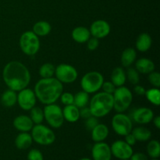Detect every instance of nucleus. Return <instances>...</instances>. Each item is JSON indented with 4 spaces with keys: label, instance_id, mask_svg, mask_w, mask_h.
I'll return each instance as SVG.
<instances>
[{
    "label": "nucleus",
    "instance_id": "f257e3e1",
    "mask_svg": "<svg viewBox=\"0 0 160 160\" xmlns=\"http://www.w3.org/2000/svg\"><path fill=\"white\" fill-rule=\"evenodd\" d=\"M2 79L8 88L18 92L28 88L31 81V73L21 62L11 61L3 68Z\"/></svg>",
    "mask_w": 160,
    "mask_h": 160
},
{
    "label": "nucleus",
    "instance_id": "f03ea898",
    "mask_svg": "<svg viewBox=\"0 0 160 160\" xmlns=\"http://www.w3.org/2000/svg\"><path fill=\"white\" fill-rule=\"evenodd\" d=\"M36 98L44 105L55 103L63 92V86L56 78H41L34 86Z\"/></svg>",
    "mask_w": 160,
    "mask_h": 160
},
{
    "label": "nucleus",
    "instance_id": "7ed1b4c3",
    "mask_svg": "<svg viewBox=\"0 0 160 160\" xmlns=\"http://www.w3.org/2000/svg\"><path fill=\"white\" fill-rule=\"evenodd\" d=\"M89 109L93 117L97 118L106 117L113 109V98L106 92L95 93L89 101Z\"/></svg>",
    "mask_w": 160,
    "mask_h": 160
},
{
    "label": "nucleus",
    "instance_id": "20e7f679",
    "mask_svg": "<svg viewBox=\"0 0 160 160\" xmlns=\"http://www.w3.org/2000/svg\"><path fill=\"white\" fill-rule=\"evenodd\" d=\"M113 109L117 112H123L128 110L133 100L131 91L125 86L117 87L112 94Z\"/></svg>",
    "mask_w": 160,
    "mask_h": 160
},
{
    "label": "nucleus",
    "instance_id": "39448f33",
    "mask_svg": "<svg viewBox=\"0 0 160 160\" xmlns=\"http://www.w3.org/2000/svg\"><path fill=\"white\" fill-rule=\"evenodd\" d=\"M41 43L38 36L32 31H25L20 38V47L25 55L29 56H34L40 49Z\"/></svg>",
    "mask_w": 160,
    "mask_h": 160
},
{
    "label": "nucleus",
    "instance_id": "423d86ee",
    "mask_svg": "<svg viewBox=\"0 0 160 160\" xmlns=\"http://www.w3.org/2000/svg\"><path fill=\"white\" fill-rule=\"evenodd\" d=\"M104 82L102 74L98 71H91L85 73L81 80V88L88 94H95L101 89Z\"/></svg>",
    "mask_w": 160,
    "mask_h": 160
},
{
    "label": "nucleus",
    "instance_id": "0eeeda50",
    "mask_svg": "<svg viewBox=\"0 0 160 160\" xmlns=\"http://www.w3.org/2000/svg\"><path fill=\"white\" fill-rule=\"evenodd\" d=\"M33 142L41 145H50L56 141V134L49 128L43 124H34L31 129Z\"/></svg>",
    "mask_w": 160,
    "mask_h": 160
},
{
    "label": "nucleus",
    "instance_id": "6e6552de",
    "mask_svg": "<svg viewBox=\"0 0 160 160\" xmlns=\"http://www.w3.org/2000/svg\"><path fill=\"white\" fill-rule=\"evenodd\" d=\"M44 118L50 127L52 128H59L64 123L62 109L58 105L52 103L45 106L43 109Z\"/></svg>",
    "mask_w": 160,
    "mask_h": 160
},
{
    "label": "nucleus",
    "instance_id": "1a4fd4ad",
    "mask_svg": "<svg viewBox=\"0 0 160 160\" xmlns=\"http://www.w3.org/2000/svg\"><path fill=\"white\" fill-rule=\"evenodd\" d=\"M112 128L117 134L125 136L132 131V120L127 114L123 112H117L112 119Z\"/></svg>",
    "mask_w": 160,
    "mask_h": 160
},
{
    "label": "nucleus",
    "instance_id": "9d476101",
    "mask_svg": "<svg viewBox=\"0 0 160 160\" xmlns=\"http://www.w3.org/2000/svg\"><path fill=\"white\" fill-rule=\"evenodd\" d=\"M55 76L62 84H71L78 79V73L73 66L61 63L56 67Z\"/></svg>",
    "mask_w": 160,
    "mask_h": 160
},
{
    "label": "nucleus",
    "instance_id": "9b49d317",
    "mask_svg": "<svg viewBox=\"0 0 160 160\" xmlns=\"http://www.w3.org/2000/svg\"><path fill=\"white\" fill-rule=\"evenodd\" d=\"M37 102V98L34 92L31 88L22 89L17 94V103L22 109L25 111H30L34 107Z\"/></svg>",
    "mask_w": 160,
    "mask_h": 160
},
{
    "label": "nucleus",
    "instance_id": "f8f14e48",
    "mask_svg": "<svg viewBox=\"0 0 160 160\" xmlns=\"http://www.w3.org/2000/svg\"><path fill=\"white\" fill-rule=\"evenodd\" d=\"M112 156H115L118 159H129L133 152L132 146L128 145L125 141L117 140L114 142L110 146Z\"/></svg>",
    "mask_w": 160,
    "mask_h": 160
},
{
    "label": "nucleus",
    "instance_id": "ddd939ff",
    "mask_svg": "<svg viewBox=\"0 0 160 160\" xmlns=\"http://www.w3.org/2000/svg\"><path fill=\"white\" fill-rule=\"evenodd\" d=\"M91 35L98 39L107 37L111 31L109 23L104 20H97L92 23L89 29Z\"/></svg>",
    "mask_w": 160,
    "mask_h": 160
},
{
    "label": "nucleus",
    "instance_id": "4468645a",
    "mask_svg": "<svg viewBox=\"0 0 160 160\" xmlns=\"http://www.w3.org/2000/svg\"><path fill=\"white\" fill-rule=\"evenodd\" d=\"M92 156L93 160H111L110 146L106 142H95L92 148Z\"/></svg>",
    "mask_w": 160,
    "mask_h": 160
},
{
    "label": "nucleus",
    "instance_id": "2eb2a0df",
    "mask_svg": "<svg viewBox=\"0 0 160 160\" xmlns=\"http://www.w3.org/2000/svg\"><path fill=\"white\" fill-rule=\"evenodd\" d=\"M132 118L134 121L138 124H148L152 121L154 118V112L148 107L138 108L132 113Z\"/></svg>",
    "mask_w": 160,
    "mask_h": 160
},
{
    "label": "nucleus",
    "instance_id": "dca6fc26",
    "mask_svg": "<svg viewBox=\"0 0 160 160\" xmlns=\"http://www.w3.org/2000/svg\"><path fill=\"white\" fill-rule=\"evenodd\" d=\"M12 124L14 128L20 132H29L34 125L30 117L26 115H20L15 117Z\"/></svg>",
    "mask_w": 160,
    "mask_h": 160
},
{
    "label": "nucleus",
    "instance_id": "f3484780",
    "mask_svg": "<svg viewBox=\"0 0 160 160\" xmlns=\"http://www.w3.org/2000/svg\"><path fill=\"white\" fill-rule=\"evenodd\" d=\"M156 68L154 62L148 58H141L135 62V69L139 73L148 74L154 71Z\"/></svg>",
    "mask_w": 160,
    "mask_h": 160
},
{
    "label": "nucleus",
    "instance_id": "a211bd4d",
    "mask_svg": "<svg viewBox=\"0 0 160 160\" xmlns=\"http://www.w3.org/2000/svg\"><path fill=\"white\" fill-rule=\"evenodd\" d=\"M92 138L95 142H104L109 135V128L106 124L98 123L92 130Z\"/></svg>",
    "mask_w": 160,
    "mask_h": 160
},
{
    "label": "nucleus",
    "instance_id": "6ab92c4d",
    "mask_svg": "<svg viewBox=\"0 0 160 160\" xmlns=\"http://www.w3.org/2000/svg\"><path fill=\"white\" fill-rule=\"evenodd\" d=\"M72 38L76 42L80 44H84L88 42L91 38V33L88 28L85 27H77L73 30L71 33Z\"/></svg>",
    "mask_w": 160,
    "mask_h": 160
},
{
    "label": "nucleus",
    "instance_id": "aec40b11",
    "mask_svg": "<svg viewBox=\"0 0 160 160\" xmlns=\"http://www.w3.org/2000/svg\"><path fill=\"white\" fill-rule=\"evenodd\" d=\"M64 120L69 123H75L78 121L80 117V109L75 105H67L62 109Z\"/></svg>",
    "mask_w": 160,
    "mask_h": 160
},
{
    "label": "nucleus",
    "instance_id": "412c9836",
    "mask_svg": "<svg viewBox=\"0 0 160 160\" xmlns=\"http://www.w3.org/2000/svg\"><path fill=\"white\" fill-rule=\"evenodd\" d=\"M152 43V40L151 36L148 33H142L137 38L135 46L139 52H145L150 49Z\"/></svg>",
    "mask_w": 160,
    "mask_h": 160
},
{
    "label": "nucleus",
    "instance_id": "4be33fe9",
    "mask_svg": "<svg viewBox=\"0 0 160 160\" xmlns=\"http://www.w3.org/2000/svg\"><path fill=\"white\" fill-rule=\"evenodd\" d=\"M33 139L28 132H20L15 139V145L18 149H27L32 145Z\"/></svg>",
    "mask_w": 160,
    "mask_h": 160
},
{
    "label": "nucleus",
    "instance_id": "5701e85b",
    "mask_svg": "<svg viewBox=\"0 0 160 160\" xmlns=\"http://www.w3.org/2000/svg\"><path fill=\"white\" fill-rule=\"evenodd\" d=\"M127 81L126 71L122 67H116L112 70L111 73V82L116 87H120L124 85Z\"/></svg>",
    "mask_w": 160,
    "mask_h": 160
},
{
    "label": "nucleus",
    "instance_id": "b1692460",
    "mask_svg": "<svg viewBox=\"0 0 160 160\" xmlns=\"http://www.w3.org/2000/svg\"><path fill=\"white\" fill-rule=\"evenodd\" d=\"M137 58V52L135 49L133 48H127L122 52L121 56H120V61L121 64L123 67H131L136 60Z\"/></svg>",
    "mask_w": 160,
    "mask_h": 160
},
{
    "label": "nucleus",
    "instance_id": "393cba45",
    "mask_svg": "<svg viewBox=\"0 0 160 160\" xmlns=\"http://www.w3.org/2000/svg\"><path fill=\"white\" fill-rule=\"evenodd\" d=\"M52 31V27L48 22L45 20L38 21L33 25L32 31L38 37L47 36Z\"/></svg>",
    "mask_w": 160,
    "mask_h": 160
},
{
    "label": "nucleus",
    "instance_id": "a878e982",
    "mask_svg": "<svg viewBox=\"0 0 160 160\" xmlns=\"http://www.w3.org/2000/svg\"><path fill=\"white\" fill-rule=\"evenodd\" d=\"M1 102L6 107H12L17 102V92L11 89H7L1 96Z\"/></svg>",
    "mask_w": 160,
    "mask_h": 160
},
{
    "label": "nucleus",
    "instance_id": "bb28decb",
    "mask_svg": "<svg viewBox=\"0 0 160 160\" xmlns=\"http://www.w3.org/2000/svg\"><path fill=\"white\" fill-rule=\"evenodd\" d=\"M131 134L138 142H147L152 137V132L149 129L145 127H137L131 131Z\"/></svg>",
    "mask_w": 160,
    "mask_h": 160
},
{
    "label": "nucleus",
    "instance_id": "cd10ccee",
    "mask_svg": "<svg viewBox=\"0 0 160 160\" xmlns=\"http://www.w3.org/2000/svg\"><path fill=\"white\" fill-rule=\"evenodd\" d=\"M147 100L156 106H159L160 104V91L159 88H152L146 90L145 94Z\"/></svg>",
    "mask_w": 160,
    "mask_h": 160
},
{
    "label": "nucleus",
    "instance_id": "c85d7f7f",
    "mask_svg": "<svg viewBox=\"0 0 160 160\" xmlns=\"http://www.w3.org/2000/svg\"><path fill=\"white\" fill-rule=\"evenodd\" d=\"M89 103V94L84 91L77 92L74 95V99H73V105L78 107L79 109L87 106Z\"/></svg>",
    "mask_w": 160,
    "mask_h": 160
},
{
    "label": "nucleus",
    "instance_id": "c756f323",
    "mask_svg": "<svg viewBox=\"0 0 160 160\" xmlns=\"http://www.w3.org/2000/svg\"><path fill=\"white\" fill-rule=\"evenodd\" d=\"M147 153L152 159H158L160 156V144L157 140H152L147 145Z\"/></svg>",
    "mask_w": 160,
    "mask_h": 160
},
{
    "label": "nucleus",
    "instance_id": "7c9ffc66",
    "mask_svg": "<svg viewBox=\"0 0 160 160\" xmlns=\"http://www.w3.org/2000/svg\"><path fill=\"white\" fill-rule=\"evenodd\" d=\"M55 70H56V67L52 63L45 62L43 65L41 66L38 73L42 78H52L55 75Z\"/></svg>",
    "mask_w": 160,
    "mask_h": 160
},
{
    "label": "nucleus",
    "instance_id": "2f4dec72",
    "mask_svg": "<svg viewBox=\"0 0 160 160\" xmlns=\"http://www.w3.org/2000/svg\"><path fill=\"white\" fill-rule=\"evenodd\" d=\"M30 118L31 119L34 124H41L44 121V112L42 108L34 106L30 110Z\"/></svg>",
    "mask_w": 160,
    "mask_h": 160
},
{
    "label": "nucleus",
    "instance_id": "473e14b6",
    "mask_svg": "<svg viewBox=\"0 0 160 160\" xmlns=\"http://www.w3.org/2000/svg\"><path fill=\"white\" fill-rule=\"evenodd\" d=\"M127 80L133 85L138 84L140 82V75L135 68L128 67V70L126 71Z\"/></svg>",
    "mask_w": 160,
    "mask_h": 160
},
{
    "label": "nucleus",
    "instance_id": "72a5a7b5",
    "mask_svg": "<svg viewBox=\"0 0 160 160\" xmlns=\"http://www.w3.org/2000/svg\"><path fill=\"white\" fill-rule=\"evenodd\" d=\"M148 81L154 88L160 87V73L157 71H152L148 73Z\"/></svg>",
    "mask_w": 160,
    "mask_h": 160
},
{
    "label": "nucleus",
    "instance_id": "f704fd0d",
    "mask_svg": "<svg viewBox=\"0 0 160 160\" xmlns=\"http://www.w3.org/2000/svg\"><path fill=\"white\" fill-rule=\"evenodd\" d=\"M60 101L65 106L67 105H72L73 104V99H74V95H73L70 92H62L61 94L60 97Z\"/></svg>",
    "mask_w": 160,
    "mask_h": 160
},
{
    "label": "nucleus",
    "instance_id": "c9c22d12",
    "mask_svg": "<svg viewBox=\"0 0 160 160\" xmlns=\"http://www.w3.org/2000/svg\"><path fill=\"white\" fill-rule=\"evenodd\" d=\"M28 160H44L43 155L40 150L33 148L28 152Z\"/></svg>",
    "mask_w": 160,
    "mask_h": 160
},
{
    "label": "nucleus",
    "instance_id": "e433bc0d",
    "mask_svg": "<svg viewBox=\"0 0 160 160\" xmlns=\"http://www.w3.org/2000/svg\"><path fill=\"white\" fill-rule=\"evenodd\" d=\"M98 123H98V118L95 117H93V116H92V117H88V119H86L84 125H85L86 128H87L88 130H89V131H92V130L93 129V128H95V127L96 126Z\"/></svg>",
    "mask_w": 160,
    "mask_h": 160
},
{
    "label": "nucleus",
    "instance_id": "4c0bfd02",
    "mask_svg": "<svg viewBox=\"0 0 160 160\" xmlns=\"http://www.w3.org/2000/svg\"><path fill=\"white\" fill-rule=\"evenodd\" d=\"M101 88H102L103 92H106V93L112 95L114 91H115L116 88H117V87H116V86L114 85L111 81H104L102 85Z\"/></svg>",
    "mask_w": 160,
    "mask_h": 160
},
{
    "label": "nucleus",
    "instance_id": "58836bf2",
    "mask_svg": "<svg viewBox=\"0 0 160 160\" xmlns=\"http://www.w3.org/2000/svg\"><path fill=\"white\" fill-rule=\"evenodd\" d=\"M87 43V47L88 49L90 50V51H94V50L96 49L97 48L99 45V41L98 38L95 37H92L88 40Z\"/></svg>",
    "mask_w": 160,
    "mask_h": 160
},
{
    "label": "nucleus",
    "instance_id": "ea45409f",
    "mask_svg": "<svg viewBox=\"0 0 160 160\" xmlns=\"http://www.w3.org/2000/svg\"><path fill=\"white\" fill-rule=\"evenodd\" d=\"M80 109V117H81V118L84 119V120H86V119H88V117H92V113H91V111H90V109H89V107H87V106H85V107H83V108H81Z\"/></svg>",
    "mask_w": 160,
    "mask_h": 160
},
{
    "label": "nucleus",
    "instance_id": "a19ab883",
    "mask_svg": "<svg viewBox=\"0 0 160 160\" xmlns=\"http://www.w3.org/2000/svg\"><path fill=\"white\" fill-rule=\"evenodd\" d=\"M130 160H148V156L142 152H135L133 153L132 156L129 159Z\"/></svg>",
    "mask_w": 160,
    "mask_h": 160
},
{
    "label": "nucleus",
    "instance_id": "79ce46f5",
    "mask_svg": "<svg viewBox=\"0 0 160 160\" xmlns=\"http://www.w3.org/2000/svg\"><path fill=\"white\" fill-rule=\"evenodd\" d=\"M124 137H125V142H126L128 145H131V146L134 145L136 144V142H137L135 138H134V135L131 134V132L129 133L128 134H127V135H125Z\"/></svg>",
    "mask_w": 160,
    "mask_h": 160
},
{
    "label": "nucleus",
    "instance_id": "37998d69",
    "mask_svg": "<svg viewBox=\"0 0 160 160\" xmlns=\"http://www.w3.org/2000/svg\"><path fill=\"white\" fill-rule=\"evenodd\" d=\"M134 92H135L136 95H142H142H145L146 90H145V88L143 86L139 85V84H136L135 87L134 88Z\"/></svg>",
    "mask_w": 160,
    "mask_h": 160
},
{
    "label": "nucleus",
    "instance_id": "c03bdc74",
    "mask_svg": "<svg viewBox=\"0 0 160 160\" xmlns=\"http://www.w3.org/2000/svg\"><path fill=\"white\" fill-rule=\"evenodd\" d=\"M153 123H154L155 127H156L157 129H160V117L159 116H156L153 118L152 120Z\"/></svg>",
    "mask_w": 160,
    "mask_h": 160
},
{
    "label": "nucleus",
    "instance_id": "a18cd8bd",
    "mask_svg": "<svg viewBox=\"0 0 160 160\" xmlns=\"http://www.w3.org/2000/svg\"><path fill=\"white\" fill-rule=\"evenodd\" d=\"M79 160H92L91 159H88V158H82V159H79Z\"/></svg>",
    "mask_w": 160,
    "mask_h": 160
},
{
    "label": "nucleus",
    "instance_id": "49530a36",
    "mask_svg": "<svg viewBox=\"0 0 160 160\" xmlns=\"http://www.w3.org/2000/svg\"><path fill=\"white\" fill-rule=\"evenodd\" d=\"M152 160H159L158 159H152Z\"/></svg>",
    "mask_w": 160,
    "mask_h": 160
},
{
    "label": "nucleus",
    "instance_id": "de8ad7c7",
    "mask_svg": "<svg viewBox=\"0 0 160 160\" xmlns=\"http://www.w3.org/2000/svg\"><path fill=\"white\" fill-rule=\"evenodd\" d=\"M121 160H130V159H121Z\"/></svg>",
    "mask_w": 160,
    "mask_h": 160
}]
</instances>
